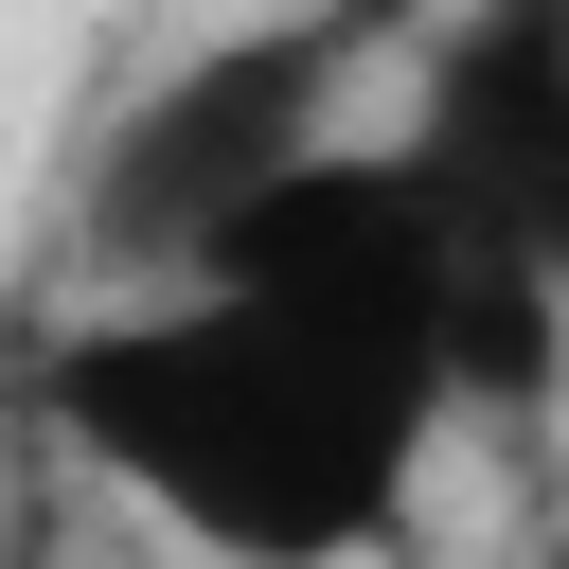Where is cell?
I'll return each instance as SVG.
<instances>
[{
  "label": "cell",
  "mask_w": 569,
  "mask_h": 569,
  "mask_svg": "<svg viewBox=\"0 0 569 569\" xmlns=\"http://www.w3.org/2000/svg\"><path fill=\"white\" fill-rule=\"evenodd\" d=\"M409 160L480 213V249H516L569 302V0H445Z\"/></svg>",
  "instance_id": "3"
},
{
  "label": "cell",
  "mask_w": 569,
  "mask_h": 569,
  "mask_svg": "<svg viewBox=\"0 0 569 569\" xmlns=\"http://www.w3.org/2000/svg\"><path fill=\"white\" fill-rule=\"evenodd\" d=\"M373 36H391V0H284V18L196 36V53L89 142V267H107V302H124V284H178L249 196H284V178L338 142V89H356Z\"/></svg>",
  "instance_id": "2"
},
{
  "label": "cell",
  "mask_w": 569,
  "mask_h": 569,
  "mask_svg": "<svg viewBox=\"0 0 569 569\" xmlns=\"http://www.w3.org/2000/svg\"><path fill=\"white\" fill-rule=\"evenodd\" d=\"M0 569H53V516H18V533H0Z\"/></svg>",
  "instance_id": "4"
},
{
  "label": "cell",
  "mask_w": 569,
  "mask_h": 569,
  "mask_svg": "<svg viewBox=\"0 0 569 569\" xmlns=\"http://www.w3.org/2000/svg\"><path fill=\"white\" fill-rule=\"evenodd\" d=\"M551 569H569V533H551Z\"/></svg>",
  "instance_id": "5"
},
{
  "label": "cell",
  "mask_w": 569,
  "mask_h": 569,
  "mask_svg": "<svg viewBox=\"0 0 569 569\" xmlns=\"http://www.w3.org/2000/svg\"><path fill=\"white\" fill-rule=\"evenodd\" d=\"M36 427L53 462H89L124 516H160L213 569H356L409 533L445 391L409 338H373L320 284H124L36 356Z\"/></svg>",
  "instance_id": "1"
}]
</instances>
